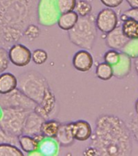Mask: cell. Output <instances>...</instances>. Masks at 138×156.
I'll list each match as a JSON object with an SVG mask.
<instances>
[{
	"label": "cell",
	"mask_w": 138,
	"mask_h": 156,
	"mask_svg": "<svg viewBox=\"0 0 138 156\" xmlns=\"http://www.w3.org/2000/svg\"><path fill=\"white\" fill-rule=\"evenodd\" d=\"M18 87V78L10 72L0 74V94H7Z\"/></svg>",
	"instance_id": "2e32d148"
},
{
	"label": "cell",
	"mask_w": 138,
	"mask_h": 156,
	"mask_svg": "<svg viewBox=\"0 0 138 156\" xmlns=\"http://www.w3.org/2000/svg\"><path fill=\"white\" fill-rule=\"evenodd\" d=\"M134 67H135L136 75H138V56L134 58Z\"/></svg>",
	"instance_id": "74e56055"
},
{
	"label": "cell",
	"mask_w": 138,
	"mask_h": 156,
	"mask_svg": "<svg viewBox=\"0 0 138 156\" xmlns=\"http://www.w3.org/2000/svg\"><path fill=\"white\" fill-rule=\"evenodd\" d=\"M124 14L126 16L131 17V18H133V19L138 20V10L131 8V9L127 10L126 12H124Z\"/></svg>",
	"instance_id": "e575fe53"
},
{
	"label": "cell",
	"mask_w": 138,
	"mask_h": 156,
	"mask_svg": "<svg viewBox=\"0 0 138 156\" xmlns=\"http://www.w3.org/2000/svg\"><path fill=\"white\" fill-rule=\"evenodd\" d=\"M10 62L16 66L24 67L32 61V52L28 47L20 43H15L9 48Z\"/></svg>",
	"instance_id": "9c48e42d"
},
{
	"label": "cell",
	"mask_w": 138,
	"mask_h": 156,
	"mask_svg": "<svg viewBox=\"0 0 138 156\" xmlns=\"http://www.w3.org/2000/svg\"><path fill=\"white\" fill-rule=\"evenodd\" d=\"M32 60L36 65L41 66L46 62L48 60V54L44 49H35L32 53Z\"/></svg>",
	"instance_id": "f1b7e54d"
},
{
	"label": "cell",
	"mask_w": 138,
	"mask_h": 156,
	"mask_svg": "<svg viewBox=\"0 0 138 156\" xmlns=\"http://www.w3.org/2000/svg\"><path fill=\"white\" fill-rule=\"evenodd\" d=\"M57 108V100L55 95L53 94L51 88L49 87L47 90L45 96L40 104H37L34 111L36 112L45 120L50 119V117L54 114Z\"/></svg>",
	"instance_id": "30bf717a"
},
{
	"label": "cell",
	"mask_w": 138,
	"mask_h": 156,
	"mask_svg": "<svg viewBox=\"0 0 138 156\" xmlns=\"http://www.w3.org/2000/svg\"><path fill=\"white\" fill-rule=\"evenodd\" d=\"M57 0H39L37 6V21L43 26L50 27L57 22L60 16Z\"/></svg>",
	"instance_id": "52a82bcc"
},
{
	"label": "cell",
	"mask_w": 138,
	"mask_h": 156,
	"mask_svg": "<svg viewBox=\"0 0 138 156\" xmlns=\"http://www.w3.org/2000/svg\"><path fill=\"white\" fill-rule=\"evenodd\" d=\"M28 111L12 108L3 109V115L0 120V127L13 136L23 134V129Z\"/></svg>",
	"instance_id": "5b68a950"
},
{
	"label": "cell",
	"mask_w": 138,
	"mask_h": 156,
	"mask_svg": "<svg viewBox=\"0 0 138 156\" xmlns=\"http://www.w3.org/2000/svg\"><path fill=\"white\" fill-rule=\"evenodd\" d=\"M61 124L54 119H48L44 121L41 127V133L45 137L56 138Z\"/></svg>",
	"instance_id": "7402d4cb"
},
{
	"label": "cell",
	"mask_w": 138,
	"mask_h": 156,
	"mask_svg": "<svg viewBox=\"0 0 138 156\" xmlns=\"http://www.w3.org/2000/svg\"><path fill=\"white\" fill-rule=\"evenodd\" d=\"M121 52L129 55L131 58L138 56V39L129 40L126 45L121 49Z\"/></svg>",
	"instance_id": "484cf974"
},
{
	"label": "cell",
	"mask_w": 138,
	"mask_h": 156,
	"mask_svg": "<svg viewBox=\"0 0 138 156\" xmlns=\"http://www.w3.org/2000/svg\"><path fill=\"white\" fill-rule=\"evenodd\" d=\"M79 19V16L75 11L61 13L57 20V26L64 31H69L74 27Z\"/></svg>",
	"instance_id": "ac0fdd59"
},
{
	"label": "cell",
	"mask_w": 138,
	"mask_h": 156,
	"mask_svg": "<svg viewBox=\"0 0 138 156\" xmlns=\"http://www.w3.org/2000/svg\"><path fill=\"white\" fill-rule=\"evenodd\" d=\"M121 28L124 35L129 40L138 39V20L128 17L123 21Z\"/></svg>",
	"instance_id": "44dd1931"
},
{
	"label": "cell",
	"mask_w": 138,
	"mask_h": 156,
	"mask_svg": "<svg viewBox=\"0 0 138 156\" xmlns=\"http://www.w3.org/2000/svg\"><path fill=\"white\" fill-rule=\"evenodd\" d=\"M59 144L55 138L44 137L39 143L38 151L41 155L53 156L58 153Z\"/></svg>",
	"instance_id": "d6986e66"
},
{
	"label": "cell",
	"mask_w": 138,
	"mask_h": 156,
	"mask_svg": "<svg viewBox=\"0 0 138 156\" xmlns=\"http://www.w3.org/2000/svg\"><path fill=\"white\" fill-rule=\"evenodd\" d=\"M9 62L8 51L4 47L0 46V74L7 70L9 66Z\"/></svg>",
	"instance_id": "1f68e13d"
},
{
	"label": "cell",
	"mask_w": 138,
	"mask_h": 156,
	"mask_svg": "<svg viewBox=\"0 0 138 156\" xmlns=\"http://www.w3.org/2000/svg\"><path fill=\"white\" fill-rule=\"evenodd\" d=\"M135 111H136V114L138 115V99L136 100V103H135Z\"/></svg>",
	"instance_id": "f35d334b"
},
{
	"label": "cell",
	"mask_w": 138,
	"mask_h": 156,
	"mask_svg": "<svg viewBox=\"0 0 138 156\" xmlns=\"http://www.w3.org/2000/svg\"><path fill=\"white\" fill-rule=\"evenodd\" d=\"M40 142L35 137L21 134L19 136V146L22 151L26 154H31L32 152L37 151Z\"/></svg>",
	"instance_id": "ffe728a7"
},
{
	"label": "cell",
	"mask_w": 138,
	"mask_h": 156,
	"mask_svg": "<svg viewBox=\"0 0 138 156\" xmlns=\"http://www.w3.org/2000/svg\"><path fill=\"white\" fill-rule=\"evenodd\" d=\"M73 66L80 72H88L93 66L94 59L87 49H82L76 52L72 59Z\"/></svg>",
	"instance_id": "7c38bea8"
},
{
	"label": "cell",
	"mask_w": 138,
	"mask_h": 156,
	"mask_svg": "<svg viewBox=\"0 0 138 156\" xmlns=\"http://www.w3.org/2000/svg\"><path fill=\"white\" fill-rule=\"evenodd\" d=\"M91 146L98 155L129 156L133 153L132 133L128 125L115 115H100L95 121Z\"/></svg>",
	"instance_id": "6da1fadb"
},
{
	"label": "cell",
	"mask_w": 138,
	"mask_h": 156,
	"mask_svg": "<svg viewBox=\"0 0 138 156\" xmlns=\"http://www.w3.org/2000/svg\"><path fill=\"white\" fill-rule=\"evenodd\" d=\"M72 131L75 140L85 142L91 137L93 130L88 121L84 120L72 122Z\"/></svg>",
	"instance_id": "5bb4252c"
},
{
	"label": "cell",
	"mask_w": 138,
	"mask_h": 156,
	"mask_svg": "<svg viewBox=\"0 0 138 156\" xmlns=\"http://www.w3.org/2000/svg\"><path fill=\"white\" fill-rule=\"evenodd\" d=\"M55 139L61 147H70L74 144L75 139L72 131V122L61 124Z\"/></svg>",
	"instance_id": "9a60e30c"
},
{
	"label": "cell",
	"mask_w": 138,
	"mask_h": 156,
	"mask_svg": "<svg viewBox=\"0 0 138 156\" xmlns=\"http://www.w3.org/2000/svg\"><path fill=\"white\" fill-rule=\"evenodd\" d=\"M39 0H0V44L16 43L37 20Z\"/></svg>",
	"instance_id": "7a4b0ae2"
},
{
	"label": "cell",
	"mask_w": 138,
	"mask_h": 156,
	"mask_svg": "<svg viewBox=\"0 0 138 156\" xmlns=\"http://www.w3.org/2000/svg\"><path fill=\"white\" fill-rule=\"evenodd\" d=\"M131 8L138 10V0H125Z\"/></svg>",
	"instance_id": "8d00e7d4"
},
{
	"label": "cell",
	"mask_w": 138,
	"mask_h": 156,
	"mask_svg": "<svg viewBox=\"0 0 138 156\" xmlns=\"http://www.w3.org/2000/svg\"><path fill=\"white\" fill-rule=\"evenodd\" d=\"M128 126L131 131L132 135L133 136V137L138 143V115L134 116L131 119V121L128 124Z\"/></svg>",
	"instance_id": "d6a6232c"
},
{
	"label": "cell",
	"mask_w": 138,
	"mask_h": 156,
	"mask_svg": "<svg viewBox=\"0 0 138 156\" xmlns=\"http://www.w3.org/2000/svg\"><path fill=\"white\" fill-rule=\"evenodd\" d=\"M114 76L117 79H123L129 75L131 69V58L121 52V58L116 65L112 66Z\"/></svg>",
	"instance_id": "e0dca14e"
},
{
	"label": "cell",
	"mask_w": 138,
	"mask_h": 156,
	"mask_svg": "<svg viewBox=\"0 0 138 156\" xmlns=\"http://www.w3.org/2000/svg\"><path fill=\"white\" fill-rule=\"evenodd\" d=\"M77 0H57V4L60 13L74 11Z\"/></svg>",
	"instance_id": "83f0119b"
},
{
	"label": "cell",
	"mask_w": 138,
	"mask_h": 156,
	"mask_svg": "<svg viewBox=\"0 0 138 156\" xmlns=\"http://www.w3.org/2000/svg\"><path fill=\"white\" fill-rule=\"evenodd\" d=\"M23 152L16 145L10 143L0 144V156H23Z\"/></svg>",
	"instance_id": "cb8c5ba5"
},
{
	"label": "cell",
	"mask_w": 138,
	"mask_h": 156,
	"mask_svg": "<svg viewBox=\"0 0 138 156\" xmlns=\"http://www.w3.org/2000/svg\"><path fill=\"white\" fill-rule=\"evenodd\" d=\"M95 75L97 78L101 80H103V81L110 80L114 76L112 66L105 62L99 63L96 66Z\"/></svg>",
	"instance_id": "603a6c76"
},
{
	"label": "cell",
	"mask_w": 138,
	"mask_h": 156,
	"mask_svg": "<svg viewBox=\"0 0 138 156\" xmlns=\"http://www.w3.org/2000/svg\"><path fill=\"white\" fill-rule=\"evenodd\" d=\"M45 119L34 110L28 112L23 126V134L36 137L41 133V127Z\"/></svg>",
	"instance_id": "8fae6325"
},
{
	"label": "cell",
	"mask_w": 138,
	"mask_h": 156,
	"mask_svg": "<svg viewBox=\"0 0 138 156\" xmlns=\"http://www.w3.org/2000/svg\"><path fill=\"white\" fill-rule=\"evenodd\" d=\"M129 41V38L123 33L121 26H117L115 29L107 34L105 38L107 46L110 49L116 50H121L126 45Z\"/></svg>",
	"instance_id": "4fadbf2b"
},
{
	"label": "cell",
	"mask_w": 138,
	"mask_h": 156,
	"mask_svg": "<svg viewBox=\"0 0 138 156\" xmlns=\"http://www.w3.org/2000/svg\"><path fill=\"white\" fill-rule=\"evenodd\" d=\"M50 87L47 79L36 70H28L18 77V88L37 105Z\"/></svg>",
	"instance_id": "277c9868"
},
{
	"label": "cell",
	"mask_w": 138,
	"mask_h": 156,
	"mask_svg": "<svg viewBox=\"0 0 138 156\" xmlns=\"http://www.w3.org/2000/svg\"><path fill=\"white\" fill-rule=\"evenodd\" d=\"M104 62L108 63L112 66H114L119 62L121 58V52H119L116 49H111L108 52H106L104 56Z\"/></svg>",
	"instance_id": "4316f807"
},
{
	"label": "cell",
	"mask_w": 138,
	"mask_h": 156,
	"mask_svg": "<svg viewBox=\"0 0 138 156\" xmlns=\"http://www.w3.org/2000/svg\"><path fill=\"white\" fill-rule=\"evenodd\" d=\"M83 154L84 155H88V156H92V155H98V153H97V151L95 150V148L93 147H91L87 148L85 150V151L83 152Z\"/></svg>",
	"instance_id": "d590c367"
},
{
	"label": "cell",
	"mask_w": 138,
	"mask_h": 156,
	"mask_svg": "<svg viewBox=\"0 0 138 156\" xmlns=\"http://www.w3.org/2000/svg\"><path fill=\"white\" fill-rule=\"evenodd\" d=\"M97 36L95 17L90 14L79 17L74 27L68 31L69 39L73 44L81 49H93Z\"/></svg>",
	"instance_id": "3957f363"
},
{
	"label": "cell",
	"mask_w": 138,
	"mask_h": 156,
	"mask_svg": "<svg viewBox=\"0 0 138 156\" xmlns=\"http://www.w3.org/2000/svg\"><path fill=\"white\" fill-rule=\"evenodd\" d=\"M2 143H10L17 146L19 145V137L7 133L0 127V144Z\"/></svg>",
	"instance_id": "4dcf8cb0"
},
{
	"label": "cell",
	"mask_w": 138,
	"mask_h": 156,
	"mask_svg": "<svg viewBox=\"0 0 138 156\" xmlns=\"http://www.w3.org/2000/svg\"><path fill=\"white\" fill-rule=\"evenodd\" d=\"M118 16L112 8H104L98 12L95 18L97 29L101 33L108 34L118 26Z\"/></svg>",
	"instance_id": "ba28073f"
},
{
	"label": "cell",
	"mask_w": 138,
	"mask_h": 156,
	"mask_svg": "<svg viewBox=\"0 0 138 156\" xmlns=\"http://www.w3.org/2000/svg\"><path fill=\"white\" fill-rule=\"evenodd\" d=\"M74 11L77 12L79 17L87 16L91 14L92 6L87 0H77Z\"/></svg>",
	"instance_id": "d4e9b609"
},
{
	"label": "cell",
	"mask_w": 138,
	"mask_h": 156,
	"mask_svg": "<svg viewBox=\"0 0 138 156\" xmlns=\"http://www.w3.org/2000/svg\"><path fill=\"white\" fill-rule=\"evenodd\" d=\"M100 2L103 3L105 7L109 8H116L122 4L124 0H100Z\"/></svg>",
	"instance_id": "836d02e7"
},
{
	"label": "cell",
	"mask_w": 138,
	"mask_h": 156,
	"mask_svg": "<svg viewBox=\"0 0 138 156\" xmlns=\"http://www.w3.org/2000/svg\"><path fill=\"white\" fill-rule=\"evenodd\" d=\"M2 115H3V108L0 106V120L2 118Z\"/></svg>",
	"instance_id": "ab89813d"
},
{
	"label": "cell",
	"mask_w": 138,
	"mask_h": 156,
	"mask_svg": "<svg viewBox=\"0 0 138 156\" xmlns=\"http://www.w3.org/2000/svg\"><path fill=\"white\" fill-rule=\"evenodd\" d=\"M0 106L5 108L33 111L36 104L28 97L18 87L7 94H0Z\"/></svg>",
	"instance_id": "8992f818"
},
{
	"label": "cell",
	"mask_w": 138,
	"mask_h": 156,
	"mask_svg": "<svg viewBox=\"0 0 138 156\" xmlns=\"http://www.w3.org/2000/svg\"><path fill=\"white\" fill-rule=\"evenodd\" d=\"M40 32V28H38L37 26L35 25L34 23H31L26 28L25 31L23 33V36L27 38L28 41H34L39 37Z\"/></svg>",
	"instance_id": "f546056e"
}]
</instances>
